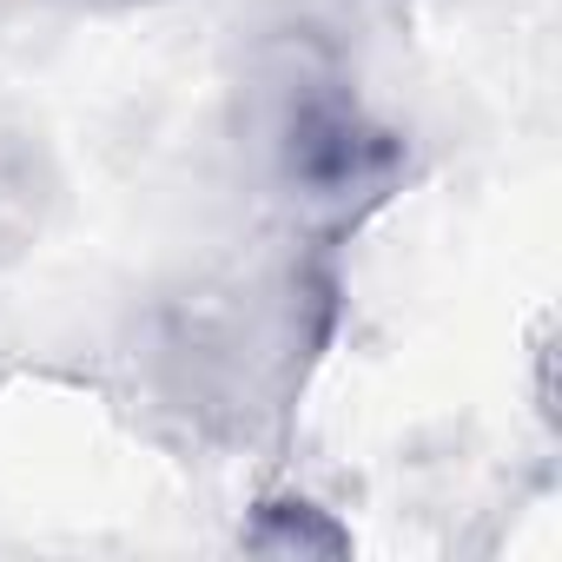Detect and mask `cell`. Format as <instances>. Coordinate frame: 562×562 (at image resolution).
Here are the masks:
<instances>
[{"mask_svg": "<svg viewBox=\"0 0 562 562\" xmlns=\"http://www.w3.org/2000/svg\"><path fill=\"white\" fill-rule=\"evenodd\" d=\"M325 325H331V285L312 258L245 265L166 312L153 351L159 384L192 424L251 437L305 384Z\"/></svg>", "mask_w": 562, "mask_h": 562, "instance_id": "cell-2", "label": "cell"}, {"mask_svg": "<svg viewBox=\"0 0 562 562\" xmlns=\"http://www.w3.org/2000/svg\"><path fill=\"white\" fill-rule=\"evenodd\" d=\"M238 146L251 186L299 238L351 232L404 186V133L364 100L325 34H278L251 54Z\"/></svg>", "mask_w": 562, "mask_h": 562, "instance_id": "cell-1", "label": "cell"}, {"mask_svg": "<svg viewBox=\"0 0 562 562\" xmlns=\"http://www.w3.org/2000/svg\"><path fill=\"white\" fill-rule=\"evenodd\" d=\"M80 8H146V0H80Z\"/></svg>", "mask_w": 562, "mask_h": 562, "instance_id": "cell-3", "label": "cell"}]
</instances>
